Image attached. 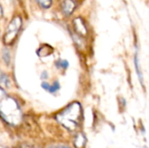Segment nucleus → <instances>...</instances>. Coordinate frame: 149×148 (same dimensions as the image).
I'll list each match as a JSON object with an SVG mask.
<instances>
[{
  "label": "nucleus",
  "instance_id": "f257e3e1",
  "mask_svg": "<svg viewBox=\"0 0 149 148\" xmlns=\"http://www.w3.org/2000/svg\"><path fill=\"white\" fill-rule=\"evenodd\" d=\"M57 121L69 131H76L82 121V108L79 102H72L56 115Z\"/></svg>",
  "mask_w": 149,
  "mask_h": 148
},
{
  "label": "nucleus",
  "instance_id": "f03ea898",
  "mask_svg": "<svg viewBox=\"0 0 149 148\" xmlns=\"http://www.w3.org/2000/svg\"><path fill=\"white\" fill-rule=\"evenodd\" d=\"M0 113L2 119L11 126H17L22 120V113L16 100L5 95L1 89L0 99Z\"/></svg>",
  "mask_w": 149,
  "mask_h": 148
},
{
  "label": "nucleus",
  "instance_id": "7ed1b4c3",
  "mask_svg": "<svg viewBox=\"0 0 149 148\" xmlns=\"http://www.w3.org/2000/svg\"><path fill=\"white\" fill-rule=\"evenodd\" d=\"M22 25V19L20 17L17 16L14 18H12V20L10 21V23L9 24L4 36H3V43L5 44H11L14 41V39L16 38L20 28Z\"/></svg>",
  "mask_w": 149,
  "mask_h": 148
},
{
  "label": "nucleus",
  "instance_id": "20e7f679",
  "mask_svg": "<svg viewBox=\"0 0 149 148\" xmlns=\"http://www.w3.org/2000/svg\"><path fill=\"white\" fill-rule=\"evenodd\" d=\"M73 27H74L76 33H78L79 35H80L82 37H86L88 33L86 24H85L84 20L80 17L75 18L73 20Z\"/></svg>",
  "mask_w": 149,
  "mask_h": 148
},
{
  "label": "nucleus",
  "instance_id": "39448f33",
  "mask_svg": "<svg viewBox=\"0 0 149 148\" xmlns=\"http://www.w3.org/2000/svg\"><path fill=\"white\" fill-rule=\"evenodd\" d=\"M76 3L73 0H64V2L62 3V10L67 16L71 15L74 11Z\"/></svg>",
  "mask_w": 149,
  "mask_h": 148
},
{
  "label": "nucleus",
  "instance_id": "423d86ee",
  "mask_svg": "<svg viewBox=\"0 0 149 148\" xmlns=\"http://www.w3.org/2000/svg\"><path fill=\"white\" fill-rule=\"evenodd\" d=\"M86 143V138L83 133H78L74 140V147L76 148H84Z\"/></svg>",
  "mask_w": 149,
  "mask_h": 148
},
{
  "label": "nucleus",
  "instance_id": "0eeeda50",
  "mask_svg": "<svg viewBox=\"0 0 149 148\" xmlns=\"http://www.w3.org/2000/svg\"><path fill=\"white\" fill-rule=\"evenodd\" d=\"M37 2L40 5V7L44 9H48L52 5V0H37Z\"/></svg>",
  "mask_w": 149,
  "mask_h": 148
},
{
  "label": "nucleus",
  "instance_id": "6e6552de",
  "mask_svg": "<svg viewBox=\"0 0 149 148\" xmlns=\"http://www.w3.org/2000/svg\"><path fill=\"white\" fill-rule=\"evenodd\" d=\"M134 63H135V67H136V72H137V74L139 76V79L141 82V84H143V76H142V73L139 68V61H138V57L137 55H135V58H134Z\"/></svg>",
  "mask_w": 149,
  "mask_h": 148
},
{
  "label": "nucleus",
  "instance_id": "1a4fd4ad",
  "mask_svg": "<svg viewBox=\"0 0 149 148\" xmlns=\"http://www.w3.org/2000/svg\"><path fill=\"white\" fill-rule=\"evenodd\" d=\"M2 56H3V58L4 60V62L9 65L10 64V52L8 50L6 49H3V53H2Z\"/></svg>",
  "mask_w": 149,
  "mask_h": 148
},
{
  "label": "nucleus",
  "instance_id": "9d476101",
  "mask_svg": "<svg viewBox=\"0 0 149 148\" xmlns=\"http://www.w3.org/2000/svg\"><path fill=\"white\" fill-rule=\"evenodd\" d=\"M45 45H43L38 51H44L45 52V54H44V57H45V56H47V55H49V54H51L52 52V48L51 47V46H49V45H47V47H46V49H45Z\"/></svg>",
  "mask_w": 149,
  "mask_h": 148
},
{
  "label": "nucleus",
  "instance_id": "9b49d317",
  "mask_svg": "<svg viewBox=\"0 0 149 148\" xmlns=\"http://www.w3.org/2000/svg\"><path fill=\"white\" fill-rule=\"evenodd\" d=\"M59 83L58 82V81H55L54 83H53V85H52L51 86H50V89H49V92H52V93H53V92H57L58 89H59Z\"/></svg>",
  "mask_w": 149,
  "mask_h": 148
},
{
  "label": "nucleus",
  "instance_id": "f8f14e48",
  "mask_svg": "<svg viewBox=\"0 0 149 148\" xmlns=\"http://www.w3.org/2000/svg\"><path fill=\"white\" fill-rule=\"evenodd\" d=\"M56 65L58 67H62L64 69L68 67V62L66 60H59L58 62H56Z\"/></svg>",
  "mask_w": 149,
  "mask_h": 148
},
{
  "label": "nucleus",
  "instance_id": "ddd939ff",
  "mask_svg": "<svg viewBox=\"0 0 149 148\" xmlns=\"http://www.w3.org/2000/svg\"><path fill=\"white\" fill-rule=\"evenodd\" d=\"M1 83L2 84H5L6 85H9V79H8V77L7 76H5L3 73H1Z\"/></svg>",
  "mask_w": 149,
  "mask_h": 148
},
{
  "label": "nucleus",
  "instance_id": "4468645a",
  "mask_svg": "<svg viewBox=\"0 0 149 148\" xmlns=\"http://www.w3.org/2000/svg\"><path fill=\"white\" fill-rule=\"evenodd\" d=\"M47 148H70L66 146H64V145H52V146H50Z\"/></svg>",
  "mask_w": 149,
  "mask_h": 148
},
{
  "label": "nucleus",
  "instance_id": "2eb2a0df",
  "mask_svg": "<svg viewBox=\"0 0 149 148\" xmlns=\"http://www.w3.org/2000/svg\"><path fill=\"white\" fill-rule=\"evenodd\" d=\"M41 86L45 89V90H47V91H49V89H50V85L48 84V83H46V82H43L42 84H41Z\"/></svg>",
  "mask_w": 149,
  "mask_h": 148
},
{
  "label": "nucleus",
  "instance_id": "dca6fc26",
  "mask_svg": "<svg viewBox=\"0 0 149 148\" xmlns=\"http://www.w3.org/2000/svg\"><path fill=\"white\" fill-rule=\"evenodd\" d=\"M144 148H148V147H144Z\"/></svg>",
  "mask_w": 149,
  "mask_h": 148
}]
</instances>
